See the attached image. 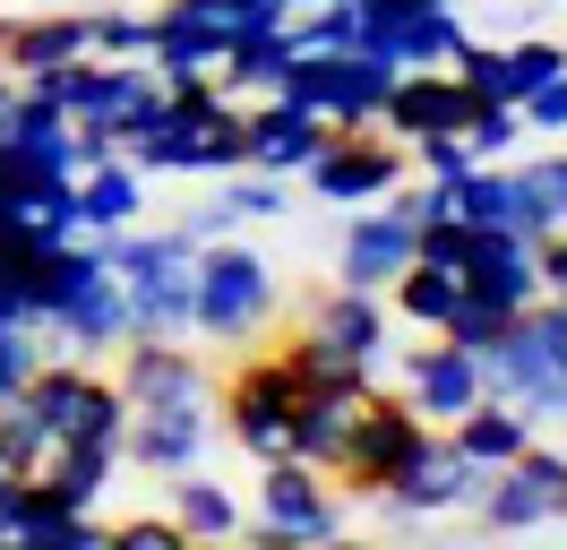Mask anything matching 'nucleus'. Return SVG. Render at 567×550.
<instances>
[{
  "label": "nucleus",
  "instance_id": "f704fd0d",
  "mask_svg": "<svg viewBox=\"0 0 567 550\" xmlns=\"http://www.w3.org/2000/svg\"><path fill=\"white\" fill-rule=\"evenodd\" d=\"M464 249H473V224H464V215L413 224V258H422V267H464Z\"/></svg>",
  "mask_w": 567,
  "mask_h": 550
},
{
  "label": "nucleus",
  "instance_id": "f03ea898",
  "mask_svg": "<svg viewBox=\"0 0 567 550\" xmlns=\"http://www.w3.org/2000/svg\"><path fill=\"white\" fill-rule=\"evenodd\" d=\"M292 396H301V370L284 344H267L215 378V421L233 430L249 465H276V456H292Z\"/></svg>",
  "mask_w": 567,
  "mask_h": 550
},
{
  "label": "nucleus",
  "instance_id": "72a5a7b5",
  "mask_svg": "<svg viewBox=\"0 0 567 550\" xmlns=\"http://www.w3.org/2000/svg\"><path fill=\"white\" fill-rule=\"evenodd\" d=\"M43 456H52V430L27 405H0V473H43Z\"/></svg>",
  "mask_w": 567,
  "mask_h": 550
},
{
  "label": "nucleus",
  "instance_id": "9d476101",
  "mask_svg": "<svg viewBox=\"0 0 567 550\" xmlns=\"http://www.w3.org/2000/svg\"><path fill=\"white\" fill-rule=\"evenodd\" d=\"M404 172H413V155H404V146H395L388 130H379V138H370V130H336V138L319 146V164L301 172V181H310V190H319L327 206H344V215H353V206L388 198Z\"/></svg>",
  "mask_w": 567,
  "mask_h": 550
},
{
  "label": "nucleus",
  "instance_id": "79ce46f5",
  "mask_svg": "<svg viewBox=\"0 0 567 550\" xmlns=\"http://www.w3.org/2000/svg\"><path fill=\"white\" fill-rule=\"evenodd\" d=\"M173 224H181V233H189V241H198V249H207V241H233V233H241V215H233V206L215 198V190H207V198H198V206H181Z\"/></svg>",
  "mask_w": 567,
  "mask_h": 550
},
{
  "label": "nucleus",
  "instance_id": "b1692460",
  "mask_svg": "<svg viewBox=\"0 0 567 550\" xmlns=\"http://www.w3.org/2000/svg\"><path fill=\"white\" fill-rule=\"evenodd\" d=\"M112 473H121V447L52 439V456H43V473H35V481H52V490H61V508L95 516V508H104V490H112Z\"/></svg>",
  "mask_w": 567,
  "mask_h": 550
},
{
  "label": "nucleus",
  "instance_id": "0eeeda50",
  "mask_svg": "<svg viewBox=\"0 0 567 550\" xmlns=\"http://www.w3.org/2000/svg\"><path fill=\"white\" fill-rule=\"evenodd\" d=\"M422 439H430V421L404 405V396H388V387H379V396L353 412L344 447H336V481H344L353 499H379V490L404 473V456H413Z\"/></svg>",
  "mask_w": 567,
  "mask_h": 550
},
{
  "label": "nucleus",
  "instance_id": "37998d69",
  "mask_svg": "<svg viewBox=\"0 0 567 550\" xmlns=\"http://www.w3.org/2000/svg\"><path fill=\"white\" fill-rule=\"evenodd\" d=\"M310 550H388V542H370V533H353V524H344V533H327V542H310Z\"/></svg>",
  "mask_w": 567,
  "mask_h": 550
},
{
  "label": "nucleus",
  "instance_id": "6ab92c4d",
  "mask_svg": "<svg viewBox=\"0 0 567 550\" xmlns=\"http://www.w3.org/2000/svg\"><path fill=\"white\" fill-rule=\"evenodd\" d=\"M327 138H336V130H327L319 112H301V103H284V95L249 103V164L276 172V181H301V172L319 164Z\"/></svg>",
  "mask_w": 567,
  "mask_h": 550
},
{
  "label": "nucleus",
  "instance_id": "9b49d317",
  "mask_svg": "<svg viewBox=\"0 0 567 550\" xmlns=\"http://www.w3.org/2000/svg\"><path fill=\"white\" fill-rule=\"evenodd\" d=\"M395 396L422 412L430 430H447L456 412H473V405H482V361H473L464 344L430 336V344H413V353L395 361Z\"/></svg>",
  "mask_w": 567,
  "mask_h": 550
},
{
  "label": "nucleus",
  "instance_id": "a19ab883",
  "mask_svg": "<svg viewBox=\"0 0 567 550\" xmlns=\"http://www.w3.org/2000/svg\"><path fill=\"white\" fill-rule=\"evenodd\" d=\"M516 112H525V138H567V69L550 78V86H533Z\"/></svg>",
  "mask_w": 567,
  "mask_h": 550
},
{
  "label": "nucleus",
  "instance_id": "dca6fc26",
  "mask_svg": "<svg viewBox=\"0 0 567 550\" xmlns=\"http://www.w3.org/2000/svg\"><path fill=\"white\" fill-rule=\"evenodd\" d=\"M301 336H319L336 361H388V336H395V309L388 293H361V284H327L319 302H310V318H301Z\"/></svg>",
  "mask_w": 567,
  "mask_h": 550
},
{
  "label": "nucleus",
  "instance_id": "393cba45",
  "mask_svg": "<svg viewBox=\"0 0 567 550\" xmlns=\"http://www.w3.org/2000/svg\"><path fill=\"white\" fill-rule=\"evenodd\" d=\"M447 439H456L464 456L482 465V473H498V465H516V456L533 447V421H525L516 405H498V396H482L473 412H456V421H447Z\"/></svg>",
  "mask_w": 567,
  "mask_h": 550
},
{
  "label": "nucleus",
  "instance_id": "de8ad7c7",
  "mask_svg": "<svg viewBox=\"0 0 567 550\" xmlns=\"http://www.w3.org/2000/svg\"><path fill=\"white\" fill-rule=\"evenodd\" d=\"M542 9H567V0H542Z\"/></svg>",
  "mask_w": 567,
  "mask_h": 550
},
{
  "label": "nucleus",
  "instance_id": "7c9ffc66",
  "mask_svg": "<svg viewBox=\"0 0 567 550\" xmlns=\"http://www.w3.org/2000/svg\"><path fill=\"white\" fill-rule=\"evenodd\" d=\"M516 318H525V309H507V302H491V293H464V302L447 309V327H439V336H447V344H464V353H473V361H482V353H491V344L507 336V327H516Z\"/></svg>",
  "mask_w": 567,
  "mask_h": 550
},
{
  "label": "nucleus",
  "instance_id": "a211bd4d",
  "mask_svg": "<svg viewBox=\"0 0 567 550\" xmlns=\"http://www.w3.org/2000/svg\"><path fill=\"white\" fill-rule=\"evenodd\" d=\"M464 293H491L507 309H533L542 302V267H533V241L516 224H473V249H464Z\"/></svg>",
  "mask_w": 567,
  "mask_h": 550
},
{
  "label": "nucleus",
  "instance_id": "a878e982",
  "mask_svg": "<svg viewBox=\"0 0 567 550\" xmlns=\"http://www.w3.org/2000/svg\"><path fill=\"white\" fill-rule=\"evenodd\" d=\"M456 302H464V275L456 267H422V258H413V267L388 284V309L404 318V327H422V336H439Z\"/></svg>",
  "mask_w": 567,
  "mask_h": 550
},
{
  "label": "nucleus",
  "instance_id": "4be33fe9",
  "mask_svg": "<svg viewBox=\"0 0 567 550\" xmlns=\"http://www.w3.org/2000/svg\"><path fill=\"white\" fill-rule=\"evenodd\" d=\"M130 224H146V172L130 155L78 172V233H130Z\"/></svg>",
  "mask_w": 567,
  "mask_h": 550
},
{
  "label": "nucleus",
  "instance_id": "3c124183",
  "mask_svg": "<svg viewBox=\"0 0 567 550\" xmlns=\"http://www.w3.org/2000/svg\"><path fill=\"white\" fill-rule=\"evenodd\" d=\"M559 439H567V430H559Z\"/></svg>",
  "mask_w": 567,
  "mask_h": 550
},
{
  "label": "nucleus",
  "instance_id": "09e8293b",
  "mask_svg": "<svg viewBox=\"0 0 567 550\" xmlns=\"http://www.w3.org/2000/svg\"><path fill=\"white\" fill-rule=\"evenodd\" d=\"M439 9H447V0H439Z\"/></svg>",
  "mask_w": 567,
  "mask_h": 550
},
{
  "label": "nucleus",
  "instance_id": "f8f14e48",
  "mask_svg": "<svg viewBox=\"0 0 567 550\" xmlns=\"http://www.w3.org/2000/svg\"><path fill=\"white\" fill-rule=\"evenodd\" d=\"M404 267H413V215H404L395 198L353 206V224H344V241H336V284L388 293Z\"/></svg>",
  "mask_w": 567,
  "mask_h": 550
},
{
  "label": "nucleus",
  "instance_id": "423d86ee",
  "mask_svg": "<svg viewBox=\"0 0 567 550\" xmlns=\"http://www.w3.org/2000/svg\"><path fill=\"white\" fill-rule=\"evenodd\" d=\"M473 516H482V533H542V524H567V439H542V430H533V447L516 465L482 473Z\"/></svg>",
  "mask_w": 567,
  "mask_h": 550
},
{
  "label": "nucleus",
  "instance_id": "6e6552de",
  "mask_svg": "<svg viewBox=\"0 0 567 550\" xmlns=\"http://www.w3.org/2000/svg\"><path fill=\"white\" fill-rule=\"evenodd\" d=\"M473 490H482V465H473V456H464L447 430H430V439L404 456V473L379 490V508H388L395 533H413V524H430V516L473 508Z\"/></svg>",
  "mask_w": 567,
  "mask_h": 550
},
{
  "label": "nucleus",
  "instance_id": "473e14b6",
  "mask_svg": "<svg viewBox=\"0 0 567 550\" xmlns=\"http://www.w3.org/2000/svg\"><path fill=\"white\" fill-rule=\"evenodd\" d=\"M456 215L464 224H507L516 215V190H507V164H473L456 181Z\"/></svg>",
  "mask_w": 567,
  "mask_h": 550
},
{
  "label": "nucleus",
  "instance_id": "a18cd8bd",
  "mask_svg": "<svg viewBox=\"0 0 567 550\" xmlns=\"http://www.w3.org/2000/svg\"><path fill=\"white\" fill-rule=\"evenodd\" d=\"M233 550H284V542H233Z\"/></svg>",
  "mask_w": 567,
  "mask_h": 550
},
{
  "label": "nucleus",
  "instance_id": "f3484780",
  "mask_svg": "<svg viewBox=\"0 0 567 550\" xmlns=\"http://www.w3.org/2000/svg\"><path fill=\"white\" fill-rule=\"evenodd\" d=\"M35 336L61 344L70 361H104V353H121V344H130V302H121V275H95L86 293H70V302L52 309Z\"/></svg>",
  "mask_w": 567,
  "mask_h": 550
},
{
  "label": "nucleus",
  "instance_id": "cd10ccee",
  "mask_svg": "<svg viewBox=\"0 0 567 550\" xmlns=\"http://www.w3.org/2000/svg\"><path fill=\"white\" fill-rule=\"evenodd\" d=\"M155 43V9H86V61H146Z\"/></svg>",
  "mask_w": 567,
  "mask_h": 550
},
{
  "label": "nucleus",
  "instance_id": "f257e3e1",
  "mask_svg": "<svg viewBox=\"0 0 567 550\" xmlns=\"http://www.w3.org/2000/svg\"><path fill=\"white\" fill-rule=\"evenodd\" d=\"M284 309V275L249 241H207L189 258V336L207 344H258Z\"/></svg>",
  "mask_w": 567,
  "mask_h": 550
},
{
  "label": "nucleus",
  "instance_id": "5701e85b",
  "mask_svg": "<svg viewBox=\"0 0 567 550\" xmlns=\"http://www.w3.org/2000/svg\"><path fill=\"white\" fill-rule=\"evenodd\" d=\"M507 190H516V233L525 241H550L567 233V146L559 155H533V164H507Z\"/></svg>",
  "mask_w": 567,
  "mask_h": 550
},
{
  "label": "nucleus",
  "instance_id": "8fccbe9b",
  "mask_svg": "<svg viewBox=\"0 0 567 550\" xmlns=\"http://www.w3.org/2000/svg\"><path fill=\"white\" fill-rule=\"evenodd\" d=\"M559 43H567V34H559Z\"/></svg>",
  "mask_w": 567,
  "mask_h": 550
},
{
  "label": "nucleus",
  "instance_id": "aec40b11",
  "mask_svg": "<svg viewBox=\"0 0 567 550\" xmlns=\"http://www.w3.org/2000/svg\"><path fill=\"white\" fill-rule=\"evenodd\" d=\"M0 61L18 86H52L70 61H86V9H35V18H18L9 43H0Z\"/></svg>",
  "mask_w": 567,
  "mask_h": 550
},
{
  "label": "nucleus",
  "instance_id": "c03bdc74",
  "mask_svg": "<svg viewBox=\"0 0 567 550\" xmlns=\"http://www.w3.org/2000/svg\"><path fill=\"white\" fill-rule=\"evenodd\" d=\"M301 9H319V0H284V18H301Z\"/></svg>",
  "mask_w": 567,
  "mask_h": 550
},
{
  "label": "nucleus",
  "instance_id": "20e7f679",
  "mask_svg": "<svg viewBox=\"0 0 567 550\" xmlns=\"http://www.w3.org/2000/svg\"><path fill=\"white\" fill-rule=\"evenodd\" d=\"M395 78H404V69L379 61V52H292L276 95L301 103V112H319L327 130H379V103H388Z\"/></svg>",
  "mask_w": 567,
  "mask_h": 550
},
{
  "label": "nucleus",
  "instance_id": "4c0bfd02",
  "mask_svg": "<svg viewBox=\"0 0 567 550\" xmlns=\"http://www.w3.org/2000/svg\"><path fill=\"white\" fill-rule=\"evenodd\" d=\"M404 155H413L422 181H464V172H473V146H464V138H413Z\"/></svg>",
  "mask_w": 567,
  "mask_h": 550
},
{
  "label": "nucleus",
  "instance_id": "2f4dec72",
  "mask_svg": "<svg viewBox=\"0 0 567 550\" xmlns=\"http://www.w3.org/2000/svg\"><path fill=\"white\" fill-rule=\"evenodd\" d=\"M456 138L473 146V164H507L516 138H525V112H516V103H473V121H464Z\"/></svg>",
  "mask_w": 567,
  "mask_h": 550
},
{
  "label": "nucleus",
  "instance_id": "c85d7f7f",
  "mask_svg": "<svg viewBox=\"0 0 567 550\" xmlns=\"http://www.w3.org/2000/svg\"><path fill=\"white\" fill-rule=\"evenodd\" d=\"M215 198L233 206L241 224H284V206H292V181H276V172L241 164V172H224V181H215Z\"/></svg>",
  "mask_w": 567,
  "mask_h": 550
},
{
  "label": "nucleus",
  "instance_id": "bb28decb",
  "mask_svg": "<svg viewBox=\"0 0 567 550\" xmlns=\"http://www.w3.org/2000/svg\"><path fill=\"white\" fill-rule=\"evenodd\" d=\"M173 18L207 27L215 43H241V34H276L284 27V0H164Z\"/></svg>",
  "mask_w": 567,
  "mask_h": 550
},
{
  "label": "nucleus",
  "instance_id": "e433bc0d",
  "mask_svg": "<svg viewBox=\"0 0 567 550\" xmlns=\"http://www.w3.org/2000/svg\"><path fill=\"white\" fill-rule=\"evenodd\" d=\"M112 550H198V542H189L173 524V508H164V516H121V524H112Z\"/></svg>",
  "mask_w": 567,
  "mask_h": 550
},
{
  "label": "nucleus",
  "instance_id": "58836bf2",
  "mask_svg": "<svg viewBox=\"0 0 567 550\" xmlns=\"http://www.w3.org/2000/svg\"><path fill=\"white\" fill-rule=\"evenodd\" d=\"M27 550H112V524L104 516H61V524L27 533Z\"/></svg>",
  "mask_w": 567,
  "mask_h": 550
},
{
  "label": "nucleus",
  "instance_id": "1a4fd4ad",
  "mask_svg": "<svg viewBox=\"0 0 567 550\" xmlns=\"http://www.w3.org/2000/svg\"><path fill=\"white\" fill-rule=\"evenodd\" d=\"M112 387H121V405H130V412H173V405L215 412V370H207V353H189V336H181V344L130 336V344H121Z\"/></svg>",
  "mask_w": 567,
  "mask_h": 550
},
{
  "label": "nucleus",
  "instance_id": "ddd939ff",
  "mask_svg": "<svg viewBox=\"0 0 567 550\" xmlns=\"http://www.w3.org/2000/svg\"><path fill=\"white\" fill-rule=\"evenodd\" d=\"M464 18L456 9H439V0H404V9H388V18H361V43L353 52H379V61L395 69H447L464 52Z\"/></svg>",
  "mask_w": 567,
  "mask_h": 550
},
{
  "label": "nucleus",
  "instance_id": "c9c22d12",
  "mask_svg": "<svg viewBox=\"0 0 567 550\" xmlns=\"http://www.w3.org/2000/svg\"><path fill=\"white\" fill-rule=\"evenodd\" d=\"M43 370V336L35 327H0V405H18V387Z\"/></svg>",
  "mask_w": 567,
  "mask_h": 550
},
{
  "label": "nucleus",
  "instance_id": "c756f323",
  "mask_svg": "<svg viewBox=\"0 0 567 550\" xmlns=\"http://www.w3.org/2000/svg\"><path fill=\"white\" fill-rule=\"evenodd\" d=\"M249 164V112L241 103H224L215 121H198V155H189V172H207V181H224V172Z\"/></svg>",
  "mask_w": 567,
  "mask_h": 550
},
{
  "label": "nucleus",
  "instance_id": "39448f33",
  "mask_svg": "<svg viewBox=\"0 0 567 550\" xmlns=\"http://www.w3.org/2000/svg\"><path fill=\"white\" fill-rule=\"evenodd\" d=\"M18 405L35 412L52 439H95V447H121V421H130V405H121L112 370L70 361V353H43V370L18 387Z\"/></svg>",
  "mask_w": 567,
  "mask_h": 550
},
{
  "label": "nucleus",
  "instance_id": "ea45409f",
  "mask_svg": "<svg viewBox=\"0 0 567 550\" xmlns=\"http://www.w3.org/2000/svg\"><path fill=\"white\" fill-rule=\"evenodd\" d=\"M70 181L78 172H95V164H112V155H121V130H112V121H70Z\"/></svg>",
  "mask_w": 567,
  "mask_h": 550
},
{
  "label": "nucleus",
  "instance_id": "49530a36",
  "mask_svg": "<svg viewBox=\"0 0 567 550\" xmlns=\"http://www.w3.org/2000/svg\"><path fill=\"white\" fill-rule=\"evenodd\" d=\"M0 550H27V542H18V533H0Z\"/></svg>",
  "mask_w": 567,
  "mask_h": 550
},
{
  "label": "nucleus",
  "instance_id": "4468645a",
  "mask_svg": "<svg viewBox=\"0 0 567 550\" xmlns=\"http://www.w3.org/2000/svg\"><path fill=\"white\" fill-rule=\"evenodd\" d=\"M473 121V86H464L456 69H404L379 103V130L395 146H413V138H456Z\"/></svg>",
  "mask_w": 567,
  "mask_h": 550
},
{
  "label": "nucleus",
  "instance_id": "7ed1b4c3",
  "mask_svg": "<svg viewBox=\"0 0 567 550\" xmlns=\"http://www.w3.org/2000/svg\"><path fill=\"white\" fill-rule=\"evenodd\" d=\"M353 524V490L319 465H301V456H276V465H258V499H249V533L241 542H284V550H310L327 533H344Z\"/></svg>",
  "mask_w": 567,
  "mask_h": 550
},
{
  "label": "nucleus",
  "instance_id": "2eb2a0df",
  "mask_svg": "<svg viewBox=\"0 0 567 550\" xmlns=\"http://www.w3.org/2000/svg\"><path fill=\"white\" fill-rule=\"evenodd\" d=\"M207 447H215V412H130L121 421V465L130 473H155V481H173V473H198L207 465Z\"/></svg>",
  "mask_w": 567,
  "mask_h": 550
},
{
  "label": "nucleus",
  "instance_id": "412c9836",
  "mask_svg": "<svg viewBox=\"0 0 567 550\" xmlns=\"http://www.w3.org/2000/svg\"><path fill=\"white\" fill-rule=\"evenodd\" d=\"M173 524L198 550H233L249 533V508L233 499V481H215L207 465H198V473H173Z\"/></svg>",
  "mask_w": 567,
  "mask_h": 550
}]
</instances>
